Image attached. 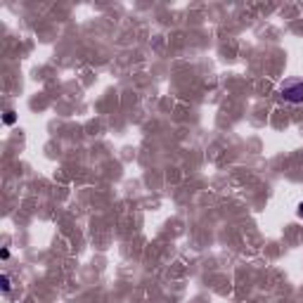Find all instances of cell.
Listing matches in <instances>:
<instances>
[{"instance_id": "277c9868", "label": "cell", "mask_w": 303, "mask_h": 303, "mask_svg": "<svg viewBox=\"0 0 303 303\" xmlns=\"http://www.w3.org/2000/svg\"><path fill=\"white\" fill-rule=\"evenodd\" d=\"M299 218H303V201L299 204Z\"/></svg>"}, {"instance_id": "7a4b0ae2", "label": "cell", "mask_w": 303, "mask_h": 303, "mask_svg": "<svg viewBox=\"0 0 303 303\" xmlns=\"http://www.w3.org/2000/svg\"><path fill=\"white\" fill-rule=\"evenodd\" d=\"M0 286H2V291H5V294H10L12 282H10V277H7V275H0Z\"/></svg>"}, {"instance_id": "3957f363", "label": "cell", "mask_w": 303, "mask_h": 303, "mask_svg": "<svg viewBox=\"0 0 303 303\" xmlns=\"http://www.w3.org/2000/svg\"><path fill=\"white\" fill-rule=\"evenodd\" d=\"M2 119H5V124H7V125H12V124H15V121H17V116H15V111H12V109H7Z\"/></svg>"}, {"instance_id": "6da1fadb", "label": "cell", "mask_w": 303, "mask_h": 303, "mask_svg": "<svg viewBox=\"0 0 303 303\" xmlns=\"http://www.w3.org/2000/svg\"><path fill=\"white\" fill-rule=\"evenodd\" d=\"M282 100L291 102V105H301L303 102V81L301 78H291V81H285L282 83Z\"/></svg>"}]
</instances>
